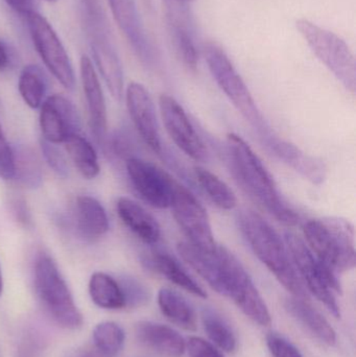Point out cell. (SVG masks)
Listing matches in <instances>:
<instances>
[{
    "label": "cell",
    "instance_id": "cell-1",
    "mask_svg": "<svg viewBox=\"0 0 356 357\" xmlns=\"http://www.w3.org/2000/svg\"><path fill=\"white\" fill-rule=\"evenodd\" d=\"M227 151L232 174L242 190L276 220L297 224L299 216L286 205L274 178L251 146L240 136L230 133Z\"/></svg>",
    "mask_w": 356,
    "mask_h": 357
},
{
    "label": "cell",
    "instance_id": "cell-2",
    "mask_svg": "<svg viewBox=\"0 0 356 357\" xmlns=\"http://www.w3.org/2000/svg\"><path fill=\"white\" fill-rule=\"evenodd\" d=\"M238 222L254 255L280 284L293 297L309 299V293L295 268L286 241L271 224L252 210L240 211Z\"/></svg>",
    "mask_w": 356,
    "mask_h": 357
},
{
    "label": "cell",
    "instance_id": "cell-3",
    "mask_svg": "<svg viewBox=\"0 0 356 357\" xmlns=\"http://www.w3.org/2000/svg\"><path fill=\"white\" fill-rule=\"evenodd\" d=\"M304 241L316 257L334 273L355 268V227L336 216L313 218L303 227Z\"/></svg>",
    "mask_w": 356,
    "mask_h": 357
},
{
    "label": "cell",
    "instance_id": "cell-4",
    "mask_svg": "<svg viewBox=\"0 0 356 357\" xmlns=\"http://www.w3.org/2000/svg\"><path fill=\"white\" fill-rule=\"evenodd\" d=\"M204 56L215 83L257 132L263 144L274 135V132H272L248 86L234 68L226 52L215 43H207L204 47Z\"/></svg>",
    "mask_w": 356,
    "mask_h": 357
},
{
    "label": "cell",
    "instance_id": "cell-5",
    "mask_svg": "<svg viewBox=\"0 0 356 357\" xmlns=\"http://www.w3.org/2000/svg\"><path fill=\"white\" fill-rule=\"evenodd\" d=\"M33 279L39 301L52 320L61 328H79L83 316L56 262L47 254H41L36 259Z\"/></svg>",
    "mask_w": 356,
    "mask_h": 357
},
{
    "label": "cell",
    "instance_id": "cell-6",
    "mask_svg": "<svg viewBox=\"0 0 356 357\" xmlns=\"http://www.w3.org/2000/svg\"><path fill=\"white\" fill-rule=\"evenodd\" d=\"M284 241L295 268L307 291L315 296L330 314L340 318L341 310L336 295L342 294L336 273L324 266L309 249L304 239L293 232H286Z\"/></svg>",
    "mask_w": 356,
    "mask_h": 357
},
{
    "label": "cell",
    "instance_id": "cell-7",
    "mask_svg": "<svg viewBox=\"0 0 356 357\" xmlns=\"http://www.w3.org/2000/svg\"><path fill=\"white\" fill-rule=\"evenodd\" d=\"M219 251L223 261L219 295L232 300L245 316L259 326H269L271 314L250 275L229 249L219 245Z\"/></svg>",
    "mask_w": 356,
    "mask_h": 357
},
{
    "label": "cell",
    "instance_id": "cell-8",
    "mask_svg": "<svg viewBox=\"0 0 356 357\" xmlns=\"http://www.w3.org/2000/svg\"><path fill=\"white\" fill-rule=\"evenodd\" d=\"M296 27L316 56L334 73L346 89L355 93V58L346 42L332 31L307 19H298Z\"/></svg>",
    "mask_w": 356,
    "mask_h": 357
},
{
    "label": "cell",
    "instance_id": "cell-9",
    "mask_svg": "<svg viewBox=\"0 0 356 357\" xmlns=\"http://www.w3.org/2000/svg\"><path fill=\"white\" fill-rule=\"evenodd\" d=\"M87 6L90 44L96 66L112 98L121 102L125 91L123 71L121 60L109 36L100 6L94 0H85Z\"/></svg>",
    "mask_w": 356,
    "mask_h": 357
},
{
    "label": "cell",
    "instance_id": "cell-10",
    "mask_svg": "<svg viewBox=\"0 0 356 357\" xmlns=\"http://www.w3.org/2000/svg\"><path fill=\"white\" fill-rule=\"evenodd\" d=\"M24 17L31 41L46 68L63 87L72 90L75 86V71L54 27L36 10L27 13Z\"/></svg>",
    "mask_w": 356,
    "mask_h": 357
},
{
    "label": "cell",
    "instance_id": "cell-11",
    "mask_svg": "<svg viewBox=\"0 0 356 357\" xmlns=\"http://www.w3.org/2000/svg\"><path fill=\"white\" fill-rule=\"evenodd\" d=\"M169 208L188 243L205 251L217 250L219 245L215 243L206 209L189 189L176 182Z\"/></svg>",
    "mask_w": 356,
    "mask_h": 357
},
{
    "label": "cell",
    "instance_id": "cell-12",
    "mask_svg": "<svg viewBox=\"0 0 356 357\" xmlns=\"http://www.w3.org/2000/svg\"><path fill=\"white\" fill-rule=\"evenodd\" d=\"M161 119L173 144L196 162H205L208 159L206 144L192 125L187 113L176 98L162 94L159 98Z\"/></svg>",
    "mask_w": 356,
    "mask_h": 357
},
{
    "label": "cell",
    "instance_id": "cell-13",
    "mask_svg": "<svg viewBox=\"0 0 356 357\" xmlns=\"http://www.w3.org/2000/svg\"><path fill=\"white\" fill-rule=\"evenodd\" d=\"M125 167L132 186L146 203L158 209L171 207L176 181L167 172L134 156L127 159Z\"/></svg>",
    "mask_w": 356,
    "mask_h": 357
},
{
    "label": "cell",
    "instance_id": "cell-14",
    "mask_svg": "<svg viewBox=\"0 0 356 357\" xmlns=\"http://www.w3.org/2000/svg\"><path fill=\"white\" fill-rule=\"evenodd\" d=\"M43 139L50 144H65L81 134V121L75 105L62 94L48 96L41 105L39 117Z\"/></svg>",
    "mask_w": 356,
    "mask_h": 357
},
{
    "label": "cell",
    "instance_id": "cell-15",
    "mask_svg": "<svg viewBox=\"0 0 356 357\" xmlns=\"http://www.w3.org/2000/svg\"><path fill=\"white\" fill-rule=\"evenodd\" d=\"M125 102L132 121L138 134L150 150L162 155L163 148L159 131L156 109L150 92L141 84H129L125 90Z\"/></svg>",
    "mask_w": 356,
    "mask_h": 357
},
{
    "label": "cell",
    "instance_id": "cell-16",
    "mask_svg": "<svg viewBox=\"0 0 356 357\" xmlns=\"http://www.w3.org/2000/svg\"><path fill=\"white\" fill-rule=\"evenodd\" d=\"M117 24L127 37L134 52L142 64L150 69L158 66L159 56L153 44L146 37L138 16L134 0H109Z\"/></svg>",
    "mask_w": 356,
    "mask_h": 357
},
{
    "label": "cell",
    "instance_id": "cell-17",
    "mask_svg": "<svg viewBox=\"0 0 356 357\" xmlns=\"http://www.w3.org/2000/svg\"><path fill=\"white\" fill-rule=\"evenodd\" d=\"M82 85L87 104L92 135L100 146H106L108 132L106 100L92 61L83 56L79 61Z\"/></svg>",
    "mask_w": 356,
    "mask_h": 357
},
{
    "label": "cell",
    "instance_id": "cell-18",
    "mask_svg": "<svg viewBox=\"0 0 356 357\" xmlns=\"http://www.w3.org/2000/svg\"><path fill=\"white\" fill-rule=\"evenodd\" d=\"M268 149L274 153L280 160L288 167L298 172L307 180L316 185H321L326 178V169L322 161L305 154L294 144L280 139L274 134L271 138L263 142Z\"/></svg>",
    "mask_w": 356,
    "mask_h": 357
},
{
    "label": "cell",
    "instance_id": "cell-19",
    "mask_svg": "<svg viewBox=\"0 0 356 357\" xmlns=\"http://www.w3.org/2000/svg\"><path fill=\"white\" fill-rule=\"evenodd\" d=\"M135 335L142 345L162 356L181 357L186 350L183 337L160 323L142 321L136 325Z\"/></svg>",
    "mask_w": 356,
    "mask_h": 357
},
{
    "label": "cell",
    "instance_id": "cell-20",
    "mask_svg": "<svg viewBox=\"0 0 356 357\" xmlns=\"http://www.w3.org/2000/svg\"><path fill=\"white\" fill-rule=\"evenodd\" d=\"M117 214L121 222L140 241L154 245L161 239V227L156 218L137 202L129 197H119L116 203Z\"/></svg>",
    "mask_w": 356,
    "mask_h": 357
},
{
    "label": "cell",
    "instance_id": "cell-21",
    "mask_svg": "<svg viewBox=\"0 0 356 357\" xmlns=\"http://www.w3.org/2000/svg\"><path fill=\"white\" fill-rule=\"evenodd\" d=\"M142 264L187 293L203 299L207 298L206 291L182 268L180 262L167 252L152 251L142 257Z\"/></svg>",
    "mask_w": 356,
    "mask_h": 357
},
{
    "label": "cell",
    "instance_id": "cell-22",
    "mask_svg": "<svg viewBox=\"0 0 356 357\" xmlns=\"http://www.w3.org/2000/svg\"><path fill=\"white\" fill-rule=\"evenodd\" d=\"M177 251L182 259L219 294L223 273V261L219 245L215 251L208 252L188 241H181L177 245Z\"/></svg>",
    "mask_w": 356,
    "mask_h": 357
},
{
    "label": "cell",
    "instance_id": "cell-23",
    "mask_svg": "<svg viewBox=\"0 0 356 357\" xmlns=\"http://www.w3.org/2000/svg\"><path fill=\"white\" fill-rule=\"evenodd\" d=\"M286 308L311 335L328 346L336 345V333L330 323L307 299L292 297L286 301Z\"/></svg>",
    "mask_w": 356,
    "mask_h": 357
},
{
    "label": "cell",
    "instance_id": "cell-24",
    "mask_svg": "<svg viewBox=\"0 0 356 357\" xmlns=\"http://www.w3.org/2000/svg\"><path fill=\"white\" fill-rule=\"evenodd\" d=\"M75 220L79 233L86 238L104 236L110 228L104 206L89 195H79L75 201Z\"/></svg>",
    "mask_w": 356,
    "mask_h": 357
},
{
    "label": "cell",
    "instance_id": "cell-25",
    "mask_svg": "<svg viewBox=\"0 0 356 357\" xmlns=\"http://www.w3.org/2000/svg\"><path fill=\"white\" fill-rule=\"evenodd\" d=\"M158 305L169 322L184 331H196L198 327L196 310L178 291L162 287L158 293Z\"/></svg>",
    "mask_w": 356,
    "mask_h": 357
},
{
    "label": "cell",
    "instance_id": "cell-26",
    "mask_svg": "<svg viewBox=\"0 0 356 357\" xmlns=\"http://www.w3.org/2000/svg\"><path fill=\"white\" fill-rule=\"evenodd\" d=\"M88 289L92 302L102 310H119L127 307L121 284L106 273H94L90 277Z\"/></svg>",
    "mask_w": 356,
    "mask_h": 357
},
{
    "label": "cell",
    "instance_id": "cell-27",
    "mask_svg": "<svg viewBox=\"0 0 356 357\" xmlns=\"http://www.w3.org/2000/svg\"><path fill=\"white\" fill-rule=\"evenodd\" d=\"M167 27L173 47L187 68L196 70L198 52L190 29L189 17L167 15Z\"/></svg>",
    "mask_w": 356,
    "mask_h": 357
},
{
    "label": "cell",
    "instance_id": "cell-28",
    "mask_svg": "<svg viewBox=\"0 0 356 357\" xmlns=\"http://www.w3.org/2000/svg\"><path fill=\"white\" fill-rule=\"evenodd\" d=\"M64 144L71 161L84 178L93 180L100 175L98 154L93 146L85 137L77 134Z\"/></svg>",
    "mask_w": 356,
    "mask_h": 357
},
{
    "label": "cell",
    "instance_id": "cell-29",
    "mask_svg": "<svg viewBox=\"0 0 356 357\" xmlns=\"http://www.w3.org/2000/svg\"><path fill=\"white\" fill-rule=\"evenodd\" d=\"M194 173L199 186L215 206L228 211L238 206L235 193L215 174L200 167H194Z\"/></svg>",
    "mask_w": 356,
    "mask_h": 357
},
{
    "label": "cell",
    "instance_id": "cell-30",
    "mask_svg": "<svg viewBox=\"0 0 356 357\" xmlns=\"http://www.w3.org/2000/svg\"><path fill=\"white\" fill-rule=\"evenodd\" d=\"M202 322L205 333L213 345L227 354L235 351L238 348L235 333L217 310L204 308L202 312Z\"/></svg>",
    "mask_w": 356,
    "mask_h": 357
},
{
    "label": "cell",
    "instance_id": "cell-31",
    "mask_svg": "<svg viewBox=\"0 0 356 357\" xmlns=\"http://www.w3.org/2000/svg\"><path fill=\"white\" fill-rule=\"evenodd\" d=\"M14 158V178L27 188H37L41 185V163L36 153L27 146L12 149Z\"/></svg>",
    "mask_w": 356,
    "mask_h": 357
},
{
    "label": "cell",
    "instance_id": "cell-32",
    "mask_svg": "<svg viewBox=\"0 0 356 357\" xmlns=\"http://www.w3.org/2000/svg\"><path fill=\"white\" fill-rule=\"evenodd\" d=\"M94 347L102 357H117L123 349L125 333L117 323L102 322L92 333Z\"/></svg>",
    "mask_w": 356,
    "mask_h": 357
},
{
    "label": "cell",
    "instance_id": "cell-33",
    "mask_svg": "<svg viewBox=\"0 0 356 357\" xmlns=\"http://www.w3.org/2000/svg\"><path fill=\"white\" fill-rule=\"evenodd\" d=\"M18 89L29 108H40L46 92L45 79L41 69L36 65L25 66L19 77Z\"/></svg>",
    "mask_w": 356,
    "mask_h": 357
},
{
    "label": "cell",
    "instance_id": "cell-34",
    "mask_svg": "<svg viewBox=\"0 0 356 357\" xmlns=\"http://www.w3.org/2000/svg\"><path fill=\"white\" fill-rule=\"evenodd\" d=\"M118 282L123 289L127 306L138 307L148 303L150 298V291L137 279L129 276L123 277Z\"/></svg>",
    "mask_w": 356,
    "mask_h": 357
},
{
    "label": "cell",
    "instance_id": "cell-35",
    "mask_svg": "<svg viewBox=\"0 0 356 357\" xmlns=\"http://www.w3.org/2000/svg\"><path fill=\"white\" fill-rule=\"evenodd\" d=\"M41 151L43 154L46 163L49 165L50 169L62 178H66L68 176V165L66 159L63 156L62 153L56 148V144H50L46 140L42 139Z\"/></svg>",
    "mask_w": 356,
    "mask_h": 357
},
{
    "label": "cell",
    "instance_id": "cell-36",
    "mask_svg": "<svg viewBox=\"0 0 356 357\" xmlns=\"http://www.w3.org/2000/svg\"><path fill=\"white\" fill-rule=\"evenodd\" d=\"M270 354L273 357H303L301 352L290 341L276 333H270L265 337Z\"/></svg>",
    "mask_w": 356,
    "mask_h": 357
},
{
    "label": "cell",
    "instance_id": "cell-37",
    "mask_svg": "<svg viewBox=\"0 0 356 357\" xmlns=\"http://www.w3.org/2000/svg\"><path fill=\"white\" fill-rule=\"evenodd\" d=\"M0 178L3 180L14 178L13 150L6 140L1 125H0Z\"/></svg>",
    "mask_w": 356,
    "mask_h": 357
},
{
    "label": "cell",
    "instance_id": "cell-38",
    "mask_svg": "<svg viewBox=\"0 0 356 357\" xmlns=\"http://www.w3.org/2000/svg\"><path fill=\"white\" fill-rule=\"evenodd\" d=\"M186 350L190 357H224L213 344L199 337H190L188 339Z\"/></svg>",
    "mask_w": 356,
    "mask_h": 357
},
{
    "label": "cell",
    "instance_id": "cell-39",
    "mask_svg": "<svg viewBox=\"0 0 356 357\" xmlns=\"http://www.w3.org/2000/svg\"><path fill=\"white\" fill-rule=\"evenodd\" d=\"M13 10L19 14L25 15L33 10V0H4Z\"/></svg>",
    "mask_w": 356,
    "mask_h": 357
},
{
    "label": "cell",
    "instance_id": "cell-40",
    "mask_svg": "<svg viewBox=\"0 0 356 357\" xmlns=\"http://www.w3.org/2000/svg\"><path fill=\"white\" fill-rule=\"evenodd\" d=\"M10 65V56L3 42L0 40V71L6 70Z\"/></svg>",
    "mask_w": 356,
    "mask_h": 357
},
{
    "label": "cell",
    "instance_id": "cell-41",
    "mask_svg": "<svg viewBox=\"0 0 356 357\" xmlns=\"http://www.w3.org/2000/svg\"><path fill=\"white\" fill-rule=\"evenodd\" d=\"M164 1L165 4H167V10H171V8H180V6H186V3L178 1V0H164Z\"/></svg>",
    "mask_w": 356,
    "mask_h": 357
},
{
    "label": "cell",
    "instance_id": "cell-42",
    "mask_svg": "<svg viewBox=\"0 0 356 357\" xmlns=\"http://www.w3.org/2000/svg\"><path fill=\"white\" fill-rule=\"evenodd\" d=\"M71 357H94L92 354H90L87 351H79L77 354H73Z\"/></svg>",
    "mask_w": 356,
    "mask_h": 357
},
{
    "label": "cell",
    "instance_id": "cell-43",
    "mask_svg": "<svg viewBox=\"0 0 356 357\" xmlns=\"http://www.w3.org/2000/svg\"><path fill=\"white\" fill-rule=\"evenodd\" d=\"M2 291H3V279H2L1 268H0V297H1Z\"/></svg>",
    "mask_w": 356,
    "mask_h": 357
},
{
    "label": "cell",
    "instance_id": "cell-44",
    "mask_svg": "<svg viewBox=\"0 0 356 357\" xmlns=\"http://www.w3.org/2000/svg\"><path fill=\"white\" fill-rule=\"evenodd\" d=\"M178 1L183 2V3H187V2L192 1V0H178Z\"/></svg>",
    "mask_w": 356,
    "mask_h": 357
},
{
    "label": "cell",
    "instance_id": "cell-45",
    "mask_svg": "<svg viewBox=\"0 0 356 357\" xmlns=\"http://www.w3.org/2000/svg\"><path fill=\"white\" fill-rule=\"evenodd\" d=\"M45 1L54 2V1H56V0H45Z\"/></svg>",
    "mask_w": 356,
    "mask_h": 357
}]
</instances>
